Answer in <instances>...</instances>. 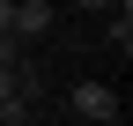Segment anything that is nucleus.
Instances as JSON below:
<instances>
[{"label": "nucleus", "instance_id": "1", "mask_svg": "<svg viewBox=\"0 0 133 126\" xmlns=\"http://www.w3.org/2000/svg\"><path fill=\"white\" fill-rule=\"evenodd\" d=\"M59 15H52V0H8V37L22 45V37H44Z\"/></svg>", "mask_w": 133, "mask_h": 126}, {"label": "nucleus", "instance_id": "2", "mask_svg": "<svg viewBox=\"0 0 133 126\" xmlns=\"http://www.w3.org/2000/svg\"><path fill=\"white\" fill-rule=\"evenodd\" d=\"M74 111L89 119V126L118 119V89H111V82H74Z\"/></svg>", "mask_w": 133, "mask_h": 126}, {"label": "nucleus", "instance_id": "3", "mask_svg": "<svg viewBox=\"0 0 133 126\" xmlns=\"http://www.w3.org/2000/svg\"><path fill=\"white\" fill-rule=\"evenodd\" d=\"M104 126H126V119H104Z\"/></svg>", "mask_w": 133, "mask_h": 126}]
</instances>
